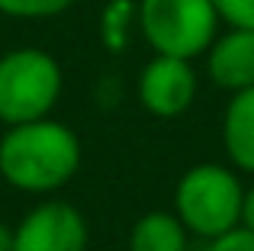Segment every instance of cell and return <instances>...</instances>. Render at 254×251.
Instances as JSON below:
<instances>
[{"label":"cell","mask_w":254,"mask_h":251,"mask_svg":"<svg viewBox=\"0 0 254 251\" xmlns=\"http://www.w3.org/2000/svg\"><path fill=\"white\" fill-rule=\"evenodd\" d=\"M64 87L62 64L45 49H13L0 58V120L23 126L45 120Z\"/></svg>","instance_id":"3957f363"},{"label":"cell","mask_w":254,"mask_h":251,"mask_svg":"<svg viewBox=\"0 0 254 251\" xmlns=\"http://www.w3.org/2000/svg\"><path fill=\"white\" fill-rule=\"evenodd\" d=\"M206 71L212 84L232 94L254 87V29H229L206 49Z\"/></svg>","instance_id":"52a82bcc"},{"label":"cell","mask_w":254,"mask_h":251,"mask_svg":"<svg viewBox=\"0 0 254 251\" xmlns=\"http://www.w3.org/2000/svg\"><path fill=\"white\" fill-rule=\"evenodd\" d=\"M0 251H13V229L0 222Z\"/></svg>","instance_id":"9a60e30c"},{"label":"cell","mask_w":254,"mask_h":251,"mask_svg":"<svg viewBox=\"0 0 254 251\" xmlns=\"http://www.w3.org/2000/svg\"><path fill=\"white\" fill-rule=\"evenodd\" d=\"M81 168V138L58 120L10 126L0 138V174L26 193H52Z\"/></svg>","instance_id":"6da1fadb"},{"label":"cell","mask_w":254,"mask_h":251,"mask_svg":"<svg viewBox=\"0 0 254 251\" xmlns=\"http://www.w3.org/2000/svg\"><path fill=\"white\" fill-rule=\"evenodd\" d=\"M206 251H254V232L251 229H232V232L219 235V239H212Z\"/></svg>","instance_id":"4fadbf2b"},{"label":"cell","mask_w":254,"mask_h":251,"mask_svg":"<svg viewBox=\"0 0 254 251\" xmlns=\"http://www.w3.org/2000/svg\"><path fill=\"white\" fill-rule=\"evenodd\" d=\"M212 6L229 29H254V0H212Z\"/></svg>","instance_id":"7c38bea8"},{"label":"cell","mask_w":254,"mask_h":251,"mask_svg":"<svg viewBox=\"0 0 254 251\" xmlns=\"http://www.w3.org/2000/svg\"><path fill=\"white\" fill-rule=\"evenodd\" d=\"M138 29L155 55L190 62L212 45L219 13L212 0H138Z\"/></svg>","instance_id":"277c9868"},{"label":"cell","mask_w":254,"mask_h":251,"mask_svg":"<svg viewBox=\"0 0 254 251\" xmlns=\"http://www.w3.org/2000/svg\"><path fill=\"white\" fill-rule=\"evenodd\" d=\"M222 145L238 171L254 174V87L232 94L222 113Z\"/></svg>","instance_id":"ba28073f"},{"label":"cell","mask_w":254,"mask_h":251,"mask_svg":"<svg viewBox=\"0 0 254 251\" xmlns=\"http://www.w3.org/2000/svg\"><path fill=\"white\" fill-rule=\"evenodd\" d=\"M187 229L174 213L155 209L145 213L129 232V251H187Z\"/></svg>","instance_id":"9c48e42d"},{"label":"cell","mask_w":254,"mask_h":251,"mask_svg":"<svg viewBox=\"0 0 254 251\" xmlns=\"http://www.w3.org/2000/svg\"><path fill=\"white\" fill-rule=\"evenodd\" d=\"M13 251H87V219L71 203H39L13 229Z\"/></svg>","instance_id":"5b68a950"},{"label":"cell","mask_w":254,"mask_h":251,"mask_svg":"<svg viewBox=\"0 0 254 251\" xmlns=\"http://www.w3.org/2000/svg\"><path fill=\"white\" fill-rule=\"evenodd\" d=\"M196 71L187 58L155 55L138 74V100L158 120L187 113L196 100Z\"/></svg>","instance_id":"8992f818"},{"label":"cell","mask_w":254,"mask_h":251,"mask_svg":"<svg viewBox=\"0 0 254 251\" xmlns=\"http://www.w3.org/2000/svg\"><path fill=\"white\" fill-rule=\"evenodd\" d=\"M245 187L238 174L222 164H193L184 171L174 190V216L184 222L190 235L212 242L238 229L242 222Z\"/></svg>","instance_id":"7a4b0ae2"},{"label":"cell","mask_w":254,"mask_h":251,"mask_svg":"<svg viewBox=\"0 0 254 251\" xmlns=\"http://www.w3.org/2000/svg\"><path fill=\"white\" fill-rule=\"evenodd\" d=\"M74 0H0V13L16 19H49L64 13Z\"/></svg>","instance_id":"8fae6325"},{"label":"cell","mask_w":254,"mask_h":251,"mask_svg":"<svg viewBox=\"0 0 254 251\" xmlns=\"http://www.w3.org/2000/svg\"><path fill=\"white\" fill-rule=\"evenodd\" d=\"M242 229H251L254 232V187L245 190V200H242Z\"/></svg>","instance_id":"5bb4252c"},{"label":"cell","mask_w":254,"mask_h":251,"mask_svg":"<svg viewBox=\"0 0 254 251\" xmlns=\"http://www.w3.org/2000/svg\"><path fill=\"white\" fill-rule=\"evenodd\" d=\"M138 23V0H110L100 10V42L106 52L119 55L132 39V26Z\"/></svg>","instance_id":"30bf717a"}]
</instances>
